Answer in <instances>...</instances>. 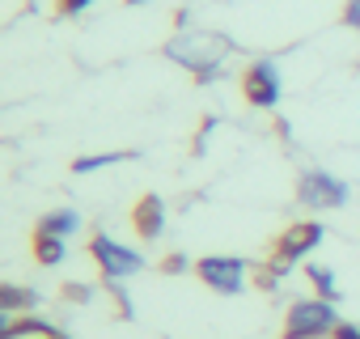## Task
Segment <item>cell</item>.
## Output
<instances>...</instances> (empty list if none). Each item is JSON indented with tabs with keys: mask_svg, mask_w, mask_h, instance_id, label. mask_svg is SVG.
Wrapping results in <instances>:
<instances>
[{
	"mask_svg": "<svg viewBox=\"0 0 360 339\" xmlns=\"http://www.w3.org/2000/svg\"><path fill=\"white\" fill-rule=\"evenodd\" d=\"M165 56H169L174 64L191 68L200 81H208V77L221 72V64H225V56H229V39H221V34H212V30H183L178 39L165 43Z\"/></svg>",
	"mask_w": 360,
	"mask_h": 339,
	"instance_id": "cell-1",
	"label": "cell"
},
{
	"mask_svg": "<svg viewBox=\"0 0 360 339\" xmlns=\"http://www.w3.org/2000/svg\"><path fill=\"white\" fill-rule=\"evenodd\" d=\"M335 326H339V318H335L330 301H297L288 309V335L292 339H318Z\"/></svg>",
	"mask_w": 360,
	"mask_h": 339,
	"instance_id": "cell-2",
	"label": "cell"
},
{
	"mask_svg": "<svg viewBox=\"0 0 360 339\" xmlns=\"http://www.w3.org/2000/svg\"><path fill=\"white\" fill-rule=\"evenodd\" d=\"M242 94H246V102L259 106V110L276 106V102H280V68H276V60H255V64L246 68V77H242Z\"/></svg>",
	"mask_w": 360,
	"mask_h": 339,
	"instance_id": "cell-3",
	"label": "cell"
},
{
	"mask_svg": "<svg viewBox=\"0 0 360 339\" xmlns=\"http://www.w3.org/2000/svg\"><path fill=\"white\" fill-rule=\"evenodd\" d=\"M94 259H98V267H102L110 280H123V276H131V271H140V267H144V259H140L136 250H127V246L110 242L106 234H98V238H94Z\"/></svg>",
	"mask_w": 360,
	"mask_h": 339,
	"instance_id": "cell-4",
	"label": "cell"
},
{
	"mask_svg": "<svg viewBox=\"0 0 360 339\" xmlns=\"http://www.w3.org/2000/svg\"><path fill=\"white\" fill-rule=\"evenodd\" d=\"M301 200L309 208H339L347 204V187L330 174H322V170H309V174L301 179Z\"/></svg>",
	"mask_w": 360,
	"mask_h": 339,
	"instance_id": "cell-5",
	"label": "cell"
},
{
	"mask_svg": "<svg viewBox=\"0 0 360 339\" xmlns=\"http://www.w3.org/2000/svg\"><path fill=\"white\" fill-rule=\"evenodd\" d=\"M200 276L217 288V293H238L246 284V263L242 259H200Z\"/></svg>",
	"mask_w": 360,
	"mask_h": 339,
	"instance_id": "cell-6",
	"label": "cell"
},
{
	"mask_svg": "<svg viewBox=\"0 0 360 339\" xmlns=\"http://www.w3.org/2000/svg\"><path fill=\"white\" fill-rule=\"evenodd\" d=\"M322 242V225H314V221H301V225H292L284 238H280V259L288 263V259H301L305 250H314Z\"/></svg>",
	"mask_w": 360,
	"mask_h": 339,
	"instance_id": "cell-7",
	"label": "cell"
},
{
	"mask_svg": "<svg viewBox=\"0 0 360 339\" xmlns=\"http://www.w3.org/2000/svg\"><path fill=\"white\" fill-rule=\"evenodd\" d=\"M161 225H165V208H161V200H157V196H144V200L136 204V229H140V238H157Z\"/></svg>",
	"mask_w": 360,
	"mask_h": 339,
	"instance_id": "cell-8",
	"label": "cell"
},
{
	"mask_svg": "<svg viewBox=\"0 0 360 339\" xmlns=\"http://www.w3.org/2000/svg\"><path fill=\"white\" fill-rule=\"evenodd\" d=\"M81 229V217L77 212H51V217H43V225H39V234H51V238H68V234H77Z\"/></svg>",
	"mask_w": 360,
	"mask_h": 339,
	"instance_id": "cell-9",
	"label": "cell"
},
{
	"mask_svg": "<svg viewBox=\"0 0 360 339\" xmlns=\"http://www.w3.org/2000/svg\"><path fill=\"white\" fill-rule=\"evenodd\" d=\"M5 339H60L47 322H13L5 326Z\"/></svg>",
	"mask_w": 360,
	"mask_h": 339,
	"instance_id": "cell-10",
	"label": "cell"
},
{
	"mask_svg": "<svg viewBox=\"0 0 360 339\" xmlns=\"http://www.w3.org/2000/svg\"><path fill=\"white\" fill-rule=\"evenodd\" d=\"M34 250H39V259L51 267V263H60L64 259V238H51V234H39V242H34Z\"/></svg>",
	"mask_w": 360,
	"mask_h": 339,
	"instance_id": "cell-11",
	"label": "cell"
},
{
	"mask_svg": "<svg viewBox=\"0 0 360 339\" xmlns=\"http://www.w3.org/2000/svg\"><path fill=\"white\" fill-rule=\"evenodd\" d=\"M131 153H98V157H81L72 170L77 174H89V170H102V165H115V161H127Z\"/></svg>",
	"mask_w": 360,
	"mask_h": 339,
	"instance_id": "cell-12",
	"label": "cell"
},
{
	"mask_svg": "<svg viewBox=\"0 0 360 339\" xmlns=\"http://www.w3.org/2000/svg\"><path fill=\"white\" fill-rule=\"evenodd\" d=\"M309 276H314V284L322 288V297H326V301H330V297H339V293H335V276H330L326 267H309Z\"/></svg>",
	"mask_w": 360,
	"mask_h": 339,
	"instance_id": "cell-13",
	"label": "cell"
},
{
	"mask_svg": "<svg viewBox=\"0 0 360 339\" xmlns=\"http://www.w3.org/2000/svg\"><path fill=\"white\" fill-rule=\"evenodd\" d=\"M30 301H34V297H30L26 288H5V305H9V309H22V305H30Z\"/></svg>",
	"mask_w": 360,
	"mask_h": 339,
	"instance_id": "cell-14",
	"label": "cell"
},
{
	"mask_svg": "<svg viewBox=\"0 0 360 339\" xmlns=\"http://www.w3.org/2000/svg\"><path fill=\"white\" fill-rule=\"evenodd\" d=\"M343 22L360 30V0H347V5H343Z\"/></svg>",
	"mask_w": 360,
	"mask_h": 339,
	"instance_id": "cell-15",
	"label": "cell"
},
{
	"mask_svg": "<svg viewBox=\"0 0 360 339\" xmlns=\"http://www.w3.org/2000/svg\"><path fill=\"white\" fill-rule=\"evenodd\" d=\"M89 5H94V0H60L56 9H60V13H85Z\"/></svg>",
	"mask_w": 360,
	"mask_h": 339,
	"instance_id": "cell-16",
	"label": "cell"
},
{
	"mask_svg": "<svg viewBox=\"0 0 360 339\" xmlns=\"http://www.w3.org/2000/svg\"><path fill=\"white\" fill-rule=\"evenodd\" d=\"M335 339H360V331L356 326H335Z\"/></svg>",
	"mask_w": 360,
	"mask_h": 339,
	"instance_id": "cell-17",
	"label": "cell"
},
{
	"mask_svg": "<svg viewBox=\"0 0 360 339\" xmlns=\"http://www.w3.org/2000/svg\"><path fill=\"white\" fill-rule=\"evenodd\" d=\"M131 5H144V0H131Z\"/></svg>",
	"mask_w": 360,
	"mask_h": 339,
	"instance_id": "cell-18",
	"label": "cell"
}]
</instances>
